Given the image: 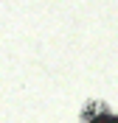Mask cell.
<instances>
[{"label": "cell", "instance_id": "1", "mask_svg": "<svg viewBox=\"0 0 118 123\" xmlns=\"http://www.w3.org/2000/svg\"><path fill=\"white\" fill-rule=\"evenodd\" d=\"M93 123H118V117H98V120H93Z\"/></svg>", "mask_w": 118, "mask_h": 123}]
</instances>
